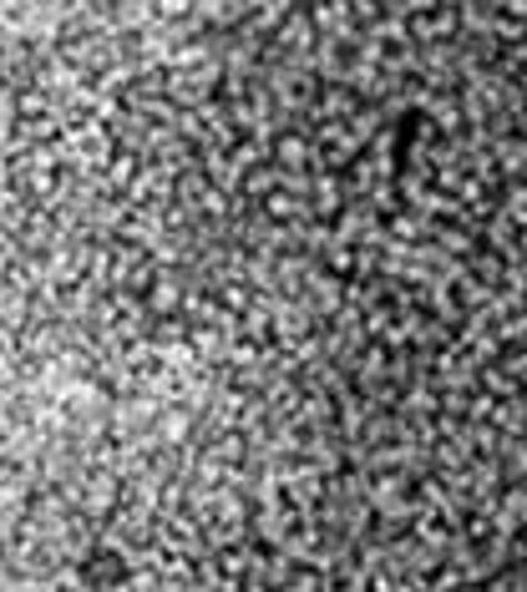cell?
Segmentation results:
<instances>
[{
	"label": "cell",
	"mask_w": 527,
	"mask_h": 592,
	"mask_svg": "<svg viewBox=\"0 0 527 592\" xmlns=\"http://www.w3.org/2000/svg\"><path fill=\"white\" fill-rule=\"evenodd\" d=\"M0 592H527V0H0Z\"/></svg>",
	"instance_id": "obj_1"
}]
</instances>
